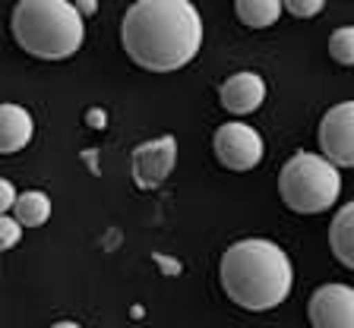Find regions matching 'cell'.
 I'll use <instances>...</instances> for the list:
<instances>
[{
	"instance_id": "6da1fadb",
	"label": "cell",
	"mask_w": 354,
	"mask_h": 328,
	"mask_svg": "<svg viewBox=\"0 0 354 328\" xmlns=\"http://www.w3.org/2000/svg\"><path fill=\"white\" fill-rule=\"evenodd\" d=\"M120 41L140 70L174 73L203 48V16L190 0H136L120 22Z\"/></svg>"
},
{
	"instance_id": "7a4b0ae2",
	"label": "cell",
	"mask_w": 354,
	"mask_h": 328,
	"mask_svg": "<svg viewBox=\"0 0 354 328\" xmlns=\"http://www.w3.org/2000/svg\"><path fill=\"white\" fill-rule=\"evenodd\" d=\"M221 287L241 309L266 313L281 307L295 284V269L288 253L272 240L250 237L237 240L221 255Z\"/></svg>"
},
{
	"instance_id": "3957f363",
	"label": "cell",
	"mask_w": 354,
	"mask_h": 328,
	"mask_svg": "<svg viewBox=\"0 0 354 328\" xmlns=\"http://www.w3.org/2000/svg\"><path fill=\"white\" fill-rule=\"evenodd\" d=\"M13 38L38 60H66L82 48L86 22L70 0H19L13 10Z\"/></svg>"
},
{
	"instance_id": "277c9868",
	"label": "cell",
	"mask_w": 354,
	"mask_h": 328,
	"mask_svg": "<svg viewBox=\"0 0 354 328\" xmlns=\"http://www.w3.org/2000/svg\"><path fill=\"white\" fill-rule=\"evenodd\" d=\"M279 196L281 202L297 215H317L339 202L342 196V174L339 164L326 155L297 152L281 164L279 174Z\"/></svg>"
},
{
	"instance_id": "5b68a950",
	"label": "cell",
	"mask_w": 354,
	"mask_h": 328,
	"mask_svg": "<svg viewBox=\"0 0 354 328\" xmlns=\"http://www.w3.org/2000/svg\"><path fill=\"white\" fill-rule=\"evenodd\" d=\"M212 146H215V158L228 171H253L266 155L263 136L250 124H241V120L221 124L215 130Z\"/></svg>"
},
{
	"instance_id": "8992f818",
	"label": "cell",
	"mask_w": 354,
	"mask_h": 328,
	"mask_svg": "<svg viewBox=\"0 0 354 328\" xmlns=\"http://www.w3.org/2000/svg\"><path fill=\"white\" fill-rule=\"evenodd\" d=\"M177 164V139L174 136H158L152 142L133 148L130 168H133V183L140 190H155L158 183H165L171 177Z\"/></svg>"
},
{
	"instance_id": "52a82bcc",
	"label": "cell",
	"mask_w": 354,
	"mask_h": 328,
	"mask_svg": "<svg viewBox=\"0 0 354 328\" xmlns=\"http://www.w3.org/2000/svg\"><path fill=\"white\" fill-rule=\"evenodd\" d=\"M319 148L339 168H354V102H342L323 114Z\"/></svg>"
},
{
	"instance_id": "ba28073f",
	"label": "cell",
	"mask_w": 354,
	"mask_h": 328,
	"mask_svg": "<svg viewBox=\"0 0 354 328\" xmlns=\"http://www.w3.org/2000/svg\"><path fill=\"white\" fill-rule=\"evenodd\" d=\"M310 325L317 328H354V287L323 284L310 297Z\"/></svg>"
},
{
	"instance_id": "9c48e42d",
	"label": "cell",
	"mask_w": 354,
	"mask_h": 328,
	"mask_svg": "<svg viewBox=\"0 0 354 328\" xmlns=\"http://www.w3.org/2000/svg\"><path fill=\"white\" fill-rule=\"evenodd\" d=\"M218 98H221V108L228 114H250V110H257L266 102V82L263 76L243 70V73H234L221 82Z\"/></svg>"
},
{
	"instance_id": "30bf717a",
	"label": "cell",
	"mask_w": 354,
	"mask_h": 328,
	"mask_svg": "<svg viewBox=\"0 0 354 328\" xmlns=\"http://www.w3.org/2000/svg\"><path fill=\"white\" fill-rule=\"evenodd\" d=\"M35 136V120L26 108L7 102L0 108V152L3 155H16L32 142Z\"/></svg>"
},
{
	"instance_id": "8fae6325",
	"label": "cell",
	"mask_w": 354,
	"mask_h": 328,
	"mask_svg": "<svg viewBox=\"0 0 354 328\" xmlns=\"http://www.w3.org/2000/svg\"><path fill=\"white\" fill-rule=\"evenodd\" d=\"M329 247L332 255L339 259L345 269L354 271V199L348 205H342L329 227Z\"/></svg>"
},
{
	"instance_id": "7c38bea8",
	"label": "cell",
	"mask_w": 354,
	"mask_h": 328,
	"mask_svg": "<svg viewBox=\"0 0 354 328\" xmlns=\"http://www.w3.org/2000/svg\"><path fill=\"white\" fill-rule=\"evenodd\" d=\"M285 0H234V13L250 29H269L281 16Z\"/></svg>"
},
{
	"instance_id": "4fadbf2b",
	"label": "cell",
	"mask_w": 354,
	"mask_h": 328,
	"mask_svg": "<svg viewBox=\"0 0 354 328\" xmlns=\"http://www.w3.org/2000/svg\"><path fill=\"white\" fill-rule=\"evenodd\" d=\"M13 215L22 221L26 227H41L44 221L51 218V196L41 190H29L22 193L13 205Z\"/></svg>"
},
{
	"instance_id": "5bb4252c",
	"label": "cell",
	"mask_w": 354,
	"mask_h": 328,
	"mask_svg": "<svg viewBox=\"0 0 354 328\" xmlns=\"http://www.w3.org/2000/svg\"><path fill=\"white\" fill-rule=\"evenodd\" d=\"M329 54L335 64L354 66V26H342L329 38Z\"/></svg>"
},
{
	"instance_id": "9a60e30c",
	"label": "cell",
	"mask_w": 354,
	"mask_h": 328,
	"mask_svg": "<svg viewBox=\"0 0 354 328\" xmlns=\"http://www.w3.org/2000/svg\"><path fill=\"white\" fill-rule=\"evenodd\" d=\"M22 227L26 224H22L13 212L0 215V249H13L16 243H19V237H22Z\"/></svg>"
},
{
	"instance_id": "2e32d148",
	"label": "cell",
	"mask_w": 354,
	"mask_h": 328,
	"mask_svg": "<svg viewBox=\"0 0 354 328\" xmlns=\"http://www.w3.org/2000/svg\"><path fill=\"white\" fill-rule=\"evenodd\" d=\"M323 7L326 0H285V10L297 19H313V16L323 13Z\"/></svg>"
},
{
	"instance_id": "e0dca14e",
	"label": "cell",
	"mask_w": 354,
	"mask_h": 328,
	"mask_svg": "<svg viewBox=\"0 0 354 328\" xmlns=\"http://www.w3.org/2000/svg\"><path fill=\"white\" fill-rule=\"evenodd\" d=\"M16 186L10 180H0V215H7L13 212V205H16Z\"/></svg>"
},
{
	"instance_id": "ac0fdd59",
	"label": "cell",
	"mask_w": 354,
	"mask_h": 328,
	"mask_svg": "<svg viewBox=\"0 0 354 328\" xmlns=\"http://www.w3.org/2000/svg\"><path fill=\"white\" fill-rule=\"evenodd\" d=\"M88 126H92V130H104V126H108V117H104V110H98V108H92L88 110Z\"/></svg>"
},
{
	"instance_id": "d6986e66",
	"label": "cell",
	"mask_w": 354,
	"mask_h": 328,
	"mask_svg": "<svg viewBox=\"0 0 354 328\" xmlns=\"http://www.w3.org/2000/svg\"><path fill=\"white\" fill-rule=\"evenodd\" d=\"M76 7L82 10V16H92L98 10V0H76Z\"/></svg>"
}]
</instances>
